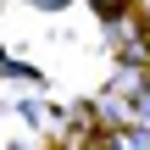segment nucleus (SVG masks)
I'll return each mask as SVG.
<instances>
[{"mask_svg": "<svg viewBox=\"0 0 150 150\" xmlns=\"http://www.w3.org/2000/svg\"><path fill=\"white\" fill-rule=\"evenodd\" d=\"M111 150H150V128H139V122H122V128L111 134Z\"/></svg>", "mask_w": 150, "mask_h": 150, "instance_id": "1", "label": "nucleus"}]
</instances>
